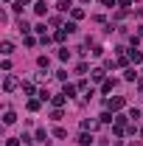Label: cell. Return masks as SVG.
Wrapping results in <instances>:
<instances>
[{
  "instance_id": "cell-1",
  "label": "cell",
  "mask_w": 143,
  "mask_h": 146,
  "mask_svg": "<svg viewBox=\"0 0 143 146\" xmlns=\"http://www.w3.org/2000/svg\"><path fill=\"white\" fill-rule=\"evenodd\" d=\"M20 87V79L17 76H11V73H6V79H3V90L6 93H14Z\"/></svg>"
},
{
  "instance_id": "cell-2",
  "label": "cell",
  "mask_w": 143,
  "mask_h": 146,
  "mask_svg": "<svg viewBox=\"0 0 143 146\" xmlns=\"http://www.w3.org/2000/svg\"><path fill=\"white\" fill-rule=\"evenodd\" d=\"M107 107L112 110V112H121V110L126 107V101L121 98V96H115V98H109V101H107Z\"/></svg>"
},
{
  "instance_id": "cell-3",
  "label": "cell",
  "mask_w": 143,
  "mask_h": 146,
  "mask_svg": "<svg viewBox=\"0 0 143 146\" xmlns=\"http://www.w3.org/2000/svg\"><path fill=\"white\" fill-rule=\"evenodd\" d=\"M126 54H129V62H132V65H140L143 62V54L138 51V48H132V51H126Z\"/></svg>"
},
{
  "instance_id": "cell-4",
  "label": "cell",
  "mask_w": 143,
  "mask_h": 146,
  "mask_svg": "<svg viewBox=\"0 0 143 146\" xmlns=\"http://www.w3.org/2000/svg\"><path fill=\"white\" fill-rule=\"evenodd\" d=\"M34 11L39 14V17H45V14H48V3H45V0H36V3H34Z\"/></svg>"
},
{
  "instance_id": "cell-5",
  "label": "cell",
  "mask_w": 143,
  "mask_h": 146,
  "mask_svg": "<svg viewBox=\"0 0 143 146\" xmlns=\"http://www.w3.org/2000/svg\"><path fill=\"white\" fill-rule=\"evenodd\" d=\"M0 54H3V56H11V54H14V45H11L9 39H3V45H0Z\"/></svg>"
},
{
  "instance_id": "cell-6",
  "label": "cell",
  "mask_w": 143,
  "mask_h": 146,
  "mask_svg": "<svg viewBox=\"0 0 143 146\" xmlns=\"http://www.w3.org/2000/svg\"><path fill=\"white\" fill-rule=\"evenodd\" d=\"M51 101H54V107H65V104H68V96H65V93H56Z\"/></svg>"
},
{
  "instance_id": "cell-7",
  "label": "cell",
  "mask_w": 143,
  "mask_h": 146,
  "mask_svg": "<svg viewBox=\"0 0 143 146\" xmlns=\"http://www.w3.org/2000/svg\"><path fill=\"white\" fill-rule=\"evenodd\" d=\"M90 76H93L95 82H107V79H104V76H107V73H104V68H95V70H90Z\"/></svg>"
},
{
  "instance_id": "cell-8",
  "label": "cell",
  "mask_w": 143,
  "mask_h": 146,
  "mask_svg": "<svg viewBox=\"0 0 143 146\" xmlns=\"http://www.w3.org/2000/svg\"><path fill=\"white\" fill-rule=\"evenodd\" d=\"M101 124H115V115H112V110H107V112H101V118H98Z\"/></svg>"
},
{
  "instance_id": "cell-9",
  "label": "cell",
  "mask_w": 143,
  "mask_h": 146,
  "mask_svg": "<svg viewBox=\"0 0 143 146\" xmlns=\"http://www.w3.org/2000/svg\"><path fill=\"white\" fill-rule=\"evenodd\" d=\"M68 34H70V31H68V28L62 25V28H59V31L54 34V39H56V42H65V39H68Z\"/></svg>"
},
{
  "instance_id": "cell-10",
  "label": "cell",
  "mask_w": 143,
  "mask_h": 146,
  "mask_svg": "<svg viewBox=\"0 0 143 146\" xmlns=\"http://www.w3.org/2000/svg\"><path fill=\"white\" fill-rule=\"evenodd\" d=\"M124 79L126 82H135V79H138V70H135V68H124Z\"/></svg>"
},
{
  "instance_id": "cell-11",
  "label": "cell",
  "mask_w": 143,
  "mask_h": 146,
  "mask_svg": "<svg viewBox=\"0 0 143 146\" xmlns=\"http://www.w3.org/2000/svg\"><path fill=\"white\" fill-rule=\"evenodd\" d=\"M115 84H118L115 79H107V82L101 84V93H112V90H115Z\"/></svg>"
},
{
  "instance_id": "cell-12",
  "label": "cell",
  "mask_w": 143,
  "mask_h": 146,
  "mask_svg": "<svg viewBox=\"0 0 143 146\" xmlns=\"http://www.w3.org/2000/svg\"><path fill=\"white\" fill-rule=\"evenodd\" d=\"M70 17H73V23H76V20H81V17H84V9L73 6V9H70Z\"/></svg>"
},
{
  "instance_id": "cell-13",
  "label": "cell",
  "mask_w": 143,
  "mask_h": 146,
  "mask_svg": "<svg viewBox=\"0 0 143 146\" xmlns=\"http://www.w3.org/2000/svg\"><path fill=\"white\" fill-rule=\"evenodd\" d=\"M79 143H81V146H90V143H93V135H87V129L79 135Z\"/></svg>"
},
{
  "instance_id": "cell-14",
  "label": "cell",
  "mask_w": 143,
  "mask_h": 146,
  "mask_svg": "<svg viewBox=\"0 0 143 146\" xmlns=\"http://www.w3.org/2000/svg\"><path fill=\"white\" fill-rule=\"evenodd\" d=\"M39 107H42V98H28V110L31 112H36Z\"/></svg>"
},
{
  "instance_id": "cell-15",
  "label": "cell",
  "mask_w": 143,
  "mask_h": 146,
  "mask_svg": "<svg viewBox=\"0 0 143 146\" xmlns=\"http://www.w3.org/2000/svg\"><path fill=\"white\" fill-rule=\"evenodd\" d=\"M76 90H79L76 84H65V87H62V93H65L68 98H73V96H76Z\"/></svg>"
},
{
  "instance_id": "cell-16",
  "label": "cell",
  "mask_w": 143,
  "mask_h": 146,
  "mask_svg": "<svg viewBox=\"0 0 143 146\" xmlns=\"http://www.w3.org/2000/svg\"><path fill=\"white\" fill-rule=\"evenodd\" d=\"M56 9H59V11H70L73 3H70V0H59V3H56Z\"/></svg>"
},
{
  "instance_id": "cell-17",
  "label": "cell",
  "mask_w": 143,
  "mask_h": 146,
  "mask_svg": "<svg viewBox=\"0 0 143 146\" xmlns=\"http://www.w3.org/2000/svg\"><path fill=\"white\" fill-rule=\"evenodd\" d=\"M36 65H39L42 70H48V68H51V59H48V56H39V59H36Z\"/></svg>"
},
{
  "instance_id": "cell-18",
  "label": "cell",
  "mask_w": 143,
  "mask_h": 146,
  "mask_svg": "<svg viewBox=\"0 0 143 146\" xmlns=\"http://www.w3.org/2000/svg\"><path fill=\"white\" fill-rule=\"evenodd\" d=\"M17 121V115L11 112V110H6V115H3V124H14Z\"/></svg>"
},
{
  "instance_id": "cell-19",
  "label": "cell",
  "mask_w": 143,
  "mask_h": 146,
  "mask_svg": "<svg viewBox=\"0 0 143 146\" xmlns=\"http://www.w3.org/2000/svg\"><path fill=\"white\" fill-rule=\"evenodd\" d=\"M36 141H39V143H45V146H48V132H45V129H36Z\"/></svg>"
},
{
  "instance_id": "cell-20",
  "label": "cell",
  "mask_w": 143,
  "mask_h": 146,
  "mask_svg": "<svg viewBox=\"0 0 143 146\" xmlns=\"http://www.w3.org/2000/svg\"><path fill=\"white\" fill-rule=\"evenodd\" d=\"M23 93H25V96H34V84H31V82H23Z\"/></svg>"
},
{
  "instance_id": "cell-21",
  "label": "cell",
  "mask_w": 143,
  "mask_h": 146,
  "mask_svg": "<svg viewBox=\"0 0 143 146\" xmlns=\"http://www.w3.org/2000/svg\"><path fill=\"white\" fill-rule=\"evenodd\" d=\"M54 135L56 138H68V129L65 127H54Z\"/></svg>"
},
{
  "instance_id": "cell-22",
  "label": "cell",
  "mask_w": 143,
  "mask_h": 146,
  "mask_svg": "<svg viewBox=\"0 0 143 146\" xmlns=\"http://www.w3.org/2000/svg\"><path fill=\"white\" fill-rule=\"evenodd\" d=\"M126 115H129V118H132V121H138V118H140L143 112H140V110H135V107H132V110H129V112H126Z\"/></svg>"
},
{
  "instance_id": "cell-23",
  "label": "cell",
  "mask_w": 143,
  "mask_h": 146,
  "mask_svg": "<svg viewBox=\"0 0 143 146\" xmlns=\"http://www.w3.org/2000/svg\"><path fill=\"white\" fill-rule=\"evenodd\" d=\"M59 59L68 62V59H70V51H68V48H59Z\"/></svg>"
},
{
  "instance_id": "cell-24",
  "label": "cell",
  "mask_w": 143,
  "mask_h": 146,
  "mask_svg": "<svg viewBox=\"0 0 143 146\" xmlns=\"http://www.w3.org/2000/svg\"><path fill=\"white\" fill-rule=\"evenodd\" d=\"M129 6H132V0H118V9L121 11H129Z\"/></svg>"
},
{
  "instance_id": "cell-25",
  "label": "cell",
  "mask_w": 143,
  "mask_h": 146,
  "mask_svg": "<svg viewBox=\"0 0 143 146\" xmlns=\"http://www.w3.org/2000/svg\"><path fill=\"white\" fill-rule=\"evenodd\" d=\"M31 0H14V11H23V6H28Z\"/></svg>"
},
{
  "instance_id": "cell-26",
  "label": "cell",
  "mask_w": 143,
  "mask_h": 146,
  "mask_svg": "<svg viewBox=\"0 0 143 146\" xmlns=\"http://www.w3.org/2000/svg\"><path fill=\"white\" fill-rule=\"evenodd\" d=\"M51 118H54V121H59V118H62V107H54V112H51Z\"/></svg>"
},
{
  "instance_id": "cell-27",
  "label": "cell",
  "mask_w": 143,
  "mask_h": 146,
  "mask_svg": "<svg viewBox=\"0 0 143 146\" xmlns=\"http://www.w3.org/2000/svg\"><path fill=\"white\" fill-rule=\"evenodd\" d=\"M95 127V121H90V118H84V121H81V129H93Z\"/></svg>"
},
{
  "instance_id": "cell-28",
  "label": "cell",
  "mask_w": 143,
  "mask_h": 146,
  "mask_svg": "<svg viewBox=\"0 0 143 146\" xmlns=\"http://www.w3.org/2000/svg\"><path fill=\"white\" fill-rule=\"evenodd\" d=\"M6 146H23V141H20V138H9V141H6Z\"/></svg>"
},
{
  "instance_id": "cell-29",
  "label": "cell",
  "mask_w": 143,
  "mask_h": 146,
  "mask_svg": "<svg viewBox=\"0 0 143 146\" xmlns=\"http://www.w3.org/2000/svg\"><path fill=\"white\" fill-rule=\"evenodd\" d=\"M20 31H23V34L28 36V31H31V25H28V23H25V20H23V23H20Z\"/></svg>"
},
{
  "instance_id": "cell-30",
  "label": "cell",
  "mask_w": 143,
  "mask_h": 146,
  "mask_svg": "<svg viewBox=\"0 0 143 146\" xmlns=\"http://www.w3.org/2000/svg\"><path fill=\"white\" fill-rule=\"evenodd\" d=\"M129 42H132V48H138V45H140V36H138V34H132V36H129Z\"/></svg>"
},
{
  "instance_id": "cell-31",
  "label": "cell",
  "mask_w": 143,
  "mask_h": 146,
  "mask_svg": "<svg viewBox=\"0 0 143 146\" xmlns=\"http://www.w3.org/2000/svg\"><path fill=\"white\" fill-rule=\"evenodd\" d=\"M20 141H23V146H31V143H34V138H31V135H23Z\"/></svg>"
},
{
  "instance_id": "cell-32",
  "label": "cell",
  "mask_w": 143,
  "mask_h": 146,
  "mask_svg": "<svg viewBox=\"0 0 143 146\" xmlns=\"http://www.w3.org/2000/svg\"><path fill=\"white\" fill-rule=\"evenodd\" d=\"M101 3H104L107 9H115V6H118V0H101Z\"/></svg>"
},
{
  "instance_id": "cell-33",
  "label": "cell",
  "mask_w": 143,
  "mask_h": 146,
  "mask_svg": "<svg viewBox=\"0 0 143 146\" xmlns=\"http://www.w3.org/2000/svg\"><path fill=\"white\" fill-rule=\"evenodd\" d=\"M138 36H140V39H143V25H140V28H138Z\"/></svg>"
},
{
  "instance_id": "cell-34",
  "label": "cell",
  "mask_w": 143,
  "mask_h": 146,
  "mask_svg": "<svg viewBox=\"0 0 143 146\" xmlns=\"http://www.w3.org/2000/svg\"><path fill=\"white\" fill-rule=\"evenodd\" d=\"M3 3H14V0H3Z\"/></svg>"
},
{
  "instance_id": "cell-35",
  "label": "cell",
  "mask_w": 143,
  "mask_h": 146,
  "mask_svg": "<svg viewBox=\"0 0 143 146\" xmlns=\"http://www.w3.org/2000/svg\"><path fill=\"white\" fill-rule=\"evenodd\" d=\"M140 138H143V127H140Z\"/></svg>"
},
{
  "instance_id": "cell-36",
  "label": "cell",
  "mask_w": 143,
  "mask_h": 146,
  "mask_svg": "<svg viewBox=\"0 0 143 146\" xmlns=\"http://www.w3.org/2000/svg\"><path fill=\"white\" fill-rule=\"evenodd\" d=\"M84 3H90V0H84Z\"/></svg>"
}]
</instances>
